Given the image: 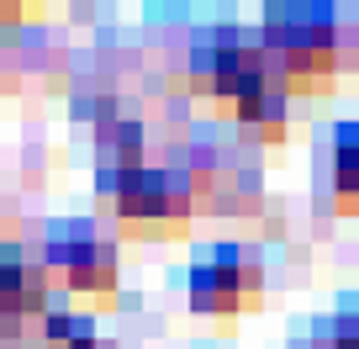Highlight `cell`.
I'll use <instances>...</instances> for the list:
<instances>
[{
	"label": "cell",
	"mask_w": 359,
	"mask_h": 349,
	"mask_svg": "<svg viewBox=\"0 0 359 349\" xmlns=\"http://www.w3.org/2000/svg\"><path fill=\"white\" fill-rule=\"evenodd\" d=\"M338 64L333 48V16L327 11H275L264 22V69L285 85H317Z\"/></svg>",
	"instance_id": "1"
},
{
	"label": "cell",
	"mask_w": 359,
	"mask_h": 349,
	"mask_svg": "<svg viewBox=\"0 0 359 349\" xmlns=\"http://www.w3.org/2000/svg\"><path fill=\"white\" fill-rule=\"evenodd\" d=\"M116 223L137 238H158V233H180L191 217V185L169 175V169H127L116 175Z\"/></svg>",
	"instance_id": "2"
},
{
	"label": "cell",
	"mask_w": 359,
	"mask_h": 349,
	"mask_svg": "<svg viewBox=\"0 0 359 349\" xmlns=\"http://www.w3.org/2000/svg\"><path fill=\"white\" fill-rule=\"evenodd\" d=\"M259 296V265L248 254H233V249H222V254L201 259L191 275V302L196 312H243V307H254Z\"/></svg>",
	"instance_id": "3"
},
{
	"label": "cell",
	"mask_w": 359,
	"mask_h": 349,
	"mask_svg": "<svg viewBox=\"0 0 359 349\" xmlns=\"http://www.w3.org/2000/svg\"><path fill=\"white\" fill-rule=\"evenodd\" d=\"M48 265L79 296H111L116 291V249L95 233H58L48 244Z\"/></svg>",
	"instance_id": "4"
},
{
	"label": "cell",
	"mask_w": 359,
	"mask_h": 349,
	"mask_svg": "<svg viewBox=\"0 0 359 349\" xmlns=\"http://www.w3.org/2000/svg\"><path fill=\"white\" fill-rule=\"evenodd\" d=\"M43 307H48V275L37 270L22 249L0 244V338L16 334Z\"/></svg>",
	"instance_id": "5"
},
{
	"label": "cell",
	"mask_w": 359,
	"mask_h": 349,
	"mask_svg": "<svg viewBox=\"0 0 359 349\" xmlns=\"http://www.w3.org/2000/svg\"><path fill=\"white\" fill-rule=\"evenodd\" d=\"M333 185H338V202H359V127H344V133H338Z\"/></svg>",
	"instance_id": "6"
},
{
	"label": "cell",
	"mask_w": 359,
	"mask_h": 349,
	"mask_svg": "<svg viewBox=\"0 0 359 349\" xmlns=\"http://www.w3.org/2000/svg\"><path fill=\"white\" fill-rule=\"evenodd\" d=\"M327 349H359V312H348V317H338V323H333Z\"/></svg>",
	"instance_id": "7"
}]
</instances>
